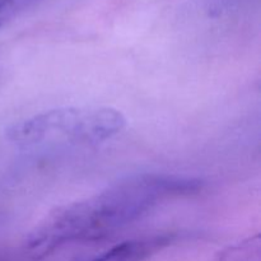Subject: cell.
I'll return each instance as SVG.
<instances>
[{"instance_id": "cell-1", "label": "cell", "mask_w": 261, "mask_h": 261, "mask_svg": "<svg viewBox=\"0 0 261 261\" xmlns=\"http://www.w3.org/2000/svg\"><path fill=\"white\" fill-rule=\"evenodd\" d=\"M203 186V181L188 176H129L91 198L54 209L30 232L25 249L40 259L66 244L103 239L140 219L162 201L194 195Z\"/></svg>"}, {"instance_id": "cell-2", "label": "cell", "mask_w": 261, "mask_h": 261, "mask_svg": "<svg viewBox=\"0 0 261 261\" xmlns=\"http://www.w3.org/2000/svg\"><path fill=\"white\" fill-rule=\"evenodd\" d=\"M125 125L124 115L112 107H64L17 122L8 130V138L22 147L96 145L119 134Z\"/></svg>"}, {"instance_id": "cell-5", "label": "cell", "mask_w": 261, "mask_h": 261, "mask_svg": "<svg viewBox=\"0 0 261 261\" xmlns=\"http://www.w3.org/2000/svg\"><path fill=\"white\" fill-rule=\"evenodd\" d=\"M41 0H0V28Z\"/></svg>"}, {"instance_id": "cell-4", "label": "cell", "mask_w": 261, "mask_h": 261, "mask_svg": "<svg viewBox=\"0 0 261 261\" xmlns=\"http://www.w3.org/2000/svg\"><path fill=\"white\" fill-rule=\"evenodd\" d=\"M260 236L245 240L222 252L217 261H260Z\"/></svg>"}, {"instance_id": "cell-3", "label": "cell", "mask_w": 261, "mask_h": 261, "mask_svg": "<svg viewBox=\"0 0 261 261\" xmlns=\"http://www.w3.org/2000/svg\"><path fill=\"white\" fill-rule=\"evenodd\" d=\"M173 241L171 234L129 240L111 247L92 261H145Z\"/></svg>"}]
</instances>
